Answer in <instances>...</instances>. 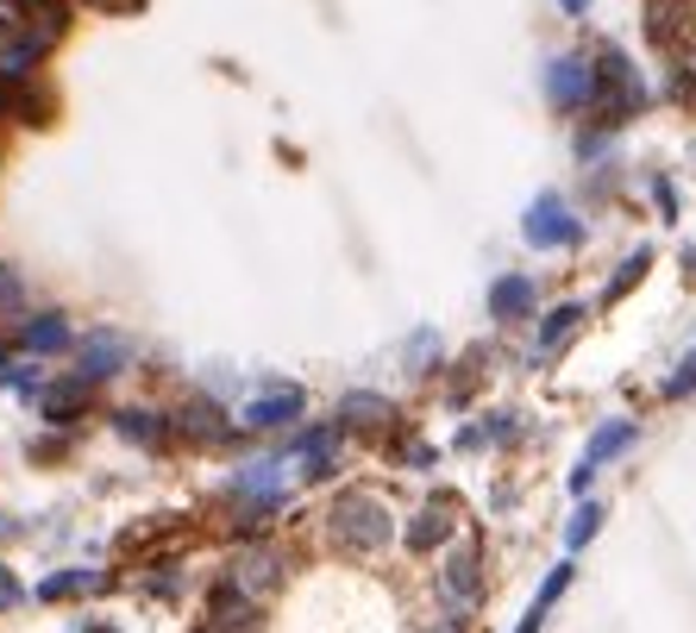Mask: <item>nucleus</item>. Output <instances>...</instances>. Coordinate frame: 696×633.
Returning a JSON list of instances; mask_svg holds the SVG:
<instances>
[{
  "label": "nucleus",
  "mask_w": 696,
  "mask_h": 633,
  "mask_svg": "<svg viewBox=\"0 0 696 633\" xmlns=\"http://www.w3.org/2000/svg\"><path fill=\"white\" fill-rule=\"evenodd\" d=\"M0 307H20V283H13L7 270H0Z\"/></svg>",
  "instance_id": "4be33fe9"
},
{
  "label": "nucleus",
  "mask_w": 696,
  "mask_h": 633,
  "mask_svg": "<svg viewBox=\"0 0 696 633\" xmlns=\"http://www.w3.org/2000/svg\"><path fill=\"white\" fill-rule=\"evenodd\" d=\"M289 458H295V471H302V477H327L333 458H339V426H314V433H302Z\"/></svg>",
  "instance_id": "6e6552de"
},
{
  "label": "nucleus",
  "mask_w": 696,
  "mask_h": 633,
  "mask_svg": "<svg viewBox=\"0 0 696 633\" xmlns=\"http://www.w3.org/2000/svg\"><path fill=\"white\" fill-rule=\"evenodd\" d=\"M76 358H82V377H114V370L133 365V346H126L119 333H88Z\"/></svg>",
  "instance_id": "0eeeda50"
},
{
  "label": "nucleus",
  "mask_w": 696,
  "mask_h": 633,
  "mask_svg": "<svg viewBox=\"0 0 696 633\" xmlns=\"http://www.w3.org/2000/svg\"><path fill=\"white\" fill-rule=\"evenodd\" d=\"M440 595H445V609H458V614L477 609V595H484V577H477V546H458V552L445 558Z\"/></svg>",
  "instance_id": "423d86ee"
},
{
  "label": "nucleus",
  "mask_w": 696,
  "mask_h": 633,
  "mask_svg": "<svg viewBox=\"0 0 696 633\" xmlns=\"http://www.w3.org/2000/svg\"><path fill=\"white\" fill-rule=\"evenodd\" d=\"M13 602H20V583H13V577L0 571V609H13Z\"/></svg>",
  "instance_id": "5701e85b"
},
{
  "label": "nucleus",
  "mask_w": 696,
  "mask_h": 633,
  "mask_svg": "<svg viewBox=\"0 0 696 633\" xmlns=\"http://www.w3.org/2000/svg\"><path fill=\"white\" fill-rule=\"evenodd\" d=\"M546 101H552V107H565V114L590 107V101H597V63L552 57V70H546Z\"/></svg>",
  "instance_id": "39448f33"
},
{
  "label": "nucleus",
  "mask_w": 696,
  "mask_h": 633,
  "mask_svg": "<svg viewBox=\"0 0 696 633\" xmlns=\"http://www.w3.org/2000/svg\"><path fill=\"white\" fill-rule=\"evenodd\" d=\"M302 414V389H271V395H257L252 408H245V426H283Z\"/></svg>",
  "instance_id": "9b49d317"
},
{
  "label": "nucleus",
  "mask_w": 696,
  "mask_h": 633,
  "mask_svg": "<svg viewBox=\"0 0 696 633\" xmlns=\"http://www.w3.org/2000/svg\"><path fill=\"white\" fill-rule=\"evenodd\" d=\"M208 633H252V602L232 595V590H220L213 595V627Z\"/></svg>",
  "instance_id": "2eb2a0df"
},
{
  "label": "nucleus",
  "mask_w": 696,
  "mask_h": 633,
  "mask_svg": "<svg viewBox=\"0 0 696 633\" xmlns=\"http://www.w3.org/2000/svg\"><path fill=\"white\" fill-rule=\"evenodd\" d=\"M82 7H101V13H133L138 0H82Z\"/></svg>",
  "instance_id": "b1692460"
},
{
  "label": "nucleus",
  "mask_w": 696,
  "mask_h": 633,
  "mask_svg": "<svg viewBox=\"0 0 696 633\" xmlns=\"http://www.w3.org/2000/svg\"><path fill=\"white\" fill-rule=\"evenodd\" d=\"M565 13H590V0H559Z\"/></svg>",
  "instance_id": "393cba45"
},
{
  "label": "nucleus",
  "mask_w": 696,
  "mask_h": 633,
  "mask_svg": "<svg viewBox=\"0 0 696 633\" xmlns=\"http://www.w3.org/2000/svg\"><path fill=\"white\" fill-rule=\"evenodd\" d=\"M521 239L534 251H559V245H578L583 239V220L571 208H565L559 194H540L534 208H527V220H521Z\"/></svg>",
  "instance_id": "7ed1b4c3"
},
{
  "label": "nucleus",
  "mask_w": 696,
  "mask_h": 633,
  "mask_svg": "<svg viewBox=\"0 0 696 633\" xmlns=\"http://www.w3.org/2000/svg\"><path fill=\"white\" fill-rule=\"evenodd\" d=\"M578 327H583V307H578V302L552 307V314L540 320V339H534V358H540V365H546V358H559V351L571 346V333H578Z\"/></svg>",
  "instance_id": "1a4fd4ad"
},
{
  "label": "nucleus",
  "mask_w": 696,
  "mask_h": 633,
  "mask_svg": "<svg viewBox=\"0 0 696 633\" xmlns=\"http://www.w3.org/2000/svg\"><path fill=\"white\" fill-rule=\"evenodd\" d=\"M433 633H452V627H433Z\"/></svg>",
  "instance_id": "a878e982"
},
{
  "label": "nucleus",
  "mask_w": 696,
  "mask_h": 633,
  "mask_svg": "<svg viewBox=\"0 0 696 633\" xmlns=\"http://www.w3.org/2000/svg\"><path fill=\"white\" fill-rule=\"evenodd\" d=\"M101 583H107L101 571H57V577H44V583H39V602H63V595L101 590Z\"/></svg>",
  "instance_id": "dca6fc26"
},
{
  "label": "nucleus",
  "mask_w": 696,
  "mask_h": 633,
  "mask_svg": "<svg viewBox=\"0 0 696 633\" xmlns=\"http://www.w3.org/2000/svg\"><path fill=\"white\" fill-rule=\"evenodd\" d=\"M565 590H571V558H565V565H552V571H546L540 595H534V609L521 614V627H515V633H540V627H546V609H552V602H559Z\"/></svg>",
  "instance_id": "f8f14e48"
},
{
  "label": "nucleus",
  "mask_w": 696,
  "mask_h": 633,
  "mask_svg": "<svg viewBox=\"0 0 696 633\" xmlns=\"http://www.w3.org/2000/svg\"><path fill=\"white\" fill-rule=\"evenodd\" d=\"M640 101H646V88H640L634 63L621 57V51H602L597 57V126H621V119L640 114Z\"/></svg>",
  "instance_id": "f03ea898"
},
{
  "label": "nucleus",
  "mask_w": 696,
  "mask_h": 633,
  "mask_svg": "<svg viewBox=\"0 0 696 633\" xmlns=\"http://www.w3.org/2000/svg\"><path fill=\"white\" fill-rule=\"evenodd\" d=\"M489 314L496 320H527L534 314V276H503L489 288Z\"/></svg>",
  "instance_id": "9d476101"
},
{
  "label": "nucleus",
  "mask_w": 696,
  "mask_h": 633,
  "mask_svg": "<svg viewBox=\"0 0 696 633\" xmlns=\"http://www.w3.org/2000/svg\"><path fill=\"white\" fill-rule=\"evenodd\" d=\"M70 346V327L63 320H39V327H25V351H63Z\"/></svg>",
  "instance_id": "6ab92c4d"
},
{
  "label": "nucleus",
  "mask_w": 696,
  "mask_h": 633,
  "mask_svg": "<svg viewBox=\"0 0 696 633\" xmlns=\"http://www.w3.org/2000/svg\"><path fill=\"white\" fill-rule=\"evenodd\" d=\"M389 414H396V408H389L383 395H370V389H358V395L339 402V421H351V426H389Z\"/></svg>",
  "instance_id": "4468645a"
},
{
  "label": "nucleus",
  "mask_w": 696,
  "mask_h": 633,
  "mask_svg": "<svg viewBox=\"0 0 696 633\" xmlns=\"http://www.w3.org/2000/svg\"><path fill=\"white\" fill-rule=\"evenodd\" d=\"M646 264H653V251H634V257L621 264V276L609 283V295H602V302H621V295H628V288L640 283V276H646Z\"/></svg>",
  "instance_id": "aec40b11"
},
{
  "label": "nucleus",
  "mask_w": 696,
  "mask_h": 633,
  "mask_svg": "<svg viewBox=\"0 0 696 633\" xmlns=\"http://www.w3.org/2000/svg\"><path fill=\"white\" fill-rule=\"evenodd\" d=\"M597 527H602V508H597V502H578V515H571V527H565V546L583 552V546L597 539Z\"/></svg>",
  "instance_id": "f3484780"
},
{
  "label": "nucleus",
  "mask_w": 696,
  "mask_h": 633,
  "mask_svg": "<svg viewBox=\"0 0 696 633\" xmlns=\"http://www.w3.org/2000/svg\"><path fill=\"white\" fill-rule=\"evenodd\" d=\"M634 440H640V426H634V421H609V426H597V433H590V445H583L578 471H571V496H583V489L597 483V471H602V464H609V458H621V452H628Z\"/></svg>",
  "instance_id": "20e7f679"
},
{
  "label": "nucleus",
  "mask_w": 696,
  "mask_h": 633,
  "mask_svg": "<svg viewBox=\"0 0 696 633\" xmlns=\"http://www.w3.org/2000/svg\"><path fill=\"white\" fill-rule=\"evenodd\" d=\"M690 389H696V351H690V358H684V365H677V377H672V383H665V395H672V402H677V395H690Z\"/></svg>",
  "instance_id": "412c9836"
},
{
  "label": "nucleus",
  "mask_w": 696,
  "mask_h": 633,
  "mask_svg": "<svg viewBox=\"0 0 696 633\" xmlns=\"http://www.w3.org/2000/svg\"><path fill=\"white\" fill-rule=\"evenodd\" d=\"M333 539L346 546V552H377V546H389V534H396V520H389V508L377 496H365V489H351V496L333 502Z\"/></svg>",
  "instance_id": "f257e3e1"
},
{
  "label": "nucleus",
  "mask_w": 696,
  "mask_h": 633,
  "mask_svg": "<svg viewBox=\"0 0 696 633\" xmlns=\"http://www.w3.org/2000/svg\"><path fill=\"white\" fill-rule=\"evenodd\" d=\"M119 433H126V440H138V445H164V426H157V414H133V408H126V414H119Z\"/></svg>",
  "instance_id": "a211bd4d"
},
{
  "label": "nucleus",
  "mask_w": 696,
  "mask_h": 633,
  "mask_svg": "<svg viewBox=\"0 0 696 633\" xmlns=\"http://www.w3.org/2000/svg\"><path fill=\"white\" fill-rule=\"evenodd\" d=\"M452 539V520H445V508H421L414 515V527H408V552H433V546H445Z\"/></svg>",
  "instance_id": "ddd939ff"
}]
</instances>
